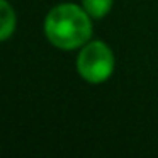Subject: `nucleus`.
<instances>
[{
  "label": "nucleus",
  "mask_w": 158,
  "mask_h": 158,
  "mask_svg": "<svg viewBox=\"0 0 158 158\" xmlns=\"http://www.w3.org/2000/svg\"><path fill=\"white\" fill-rule=\"evenodd\" d=\"M44 34L53 46L60 49H77L87 44L92 36L90 15L75 4H60L48 12L44 19Z\"/></svg>",
  "instance_id": "f257e3e1"
},
{
  "label": "nucleus",
  "mask_w": 158,
  "mask_h": 158,
  "mask_svg": "<svg viewBox=\"0 0 158 158\" xmlns=\"http://www.w3.org/2000/svg\"><path fill=\"white\" fill-rule=\"evenodd\" d=\"M114 55L112 49L102 41H92L83 44L78 58L77 70L80 77L89 83H102L110 78L114 72Z\"/></svg>",
  "instance_id": "f03ea898"
},
{
  "label": "nucleus",
  "mask_w": 158,
  "mask_h": 158,
  "mask_svg": "<svg viewBox=\"0 0 158 158\" xmlns=\"http://www.w3.org/2000/svg\"><path fill=\"white\" fill-rule=\"evenodd\" d=\"M15 12L7 0H0V41L9 39L15 31Z\"/></svg>",
  "instance_id": "7ed1b4c3"
},
{
  "label": "nucleus",
  "mask_w": 158,
  "mask_h": 158,
  "mask_svg": "<svg viewBox=\"0 0 158 158\" xmlns=\"http://www.w3.org/2000/svg\"><path fill=\"white\" fill-rule=\"evenodd\" d=\"M82 4L92 19H102L110 12L114 0H82Z\"/></svg>",
  "instance_id": "20e7f679"
}]
</instances>
